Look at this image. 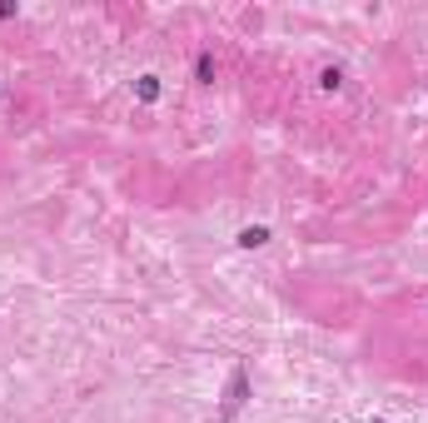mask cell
Here are the masks:
<instances>
[{
	"mask_svg": "<svg viewBox=\"0 0 428 423\" xmlns=\"http://www.w3.org/2000/svg\"><path fill=\"white\" fill-rule=\"evenodd\" d=\"M240 244H244V249H259V244H269V230H264V225H254V230H240Z\"/></svg>",
	"mask_w": 428,
	"mask_h": 423,
	"instance_id": "7a4b0ae2",
	"label": "cell"
},
{
	"mask_svg": "<svg viewBox=\"0 0 428 423\" xmlns=\"http://www.w3.org/2000/svg\"><path fill=\"white\" fill-rule=\"evenodd\" d=\"M194 75H199V85H214V55H209V50L194 60Z\"/></svg>",
	"mask_w": 428,
	"mask_h": 423,
	"instance_id": "3957f363",
	"label": "cell"
},
{
	"mask_svg": "<svg viewBox=\"0 0 428 423\" xmlns=\"http://www.w3.org/2000/svg\"><path fill=\"white\" fill-rule=\"evenodd\" d=\"M319 85H324V90H339V85H344V75H339V70H324V75H319Z\"/></svg>",
	"mask_w": 428,
	"mask_h": 423,
	"instance_id": "5b68a950",
	"label": "cell"
},
{
	"mask_svg": "<svg viewBox=\"0 0 428 423\" xmlns=\"http://www.w3.org/2000/svg\"><path fill=\"white\" fill-rule=\"evenodd\" d=\"M244 398H249V373H244V363H240V368L230 373V393H225V413H235V408H240Z\"/></svg>",
	"mask_w": 428,
	"mask_h": 423,
	"instance_id": "6da1fadb",
	"label": "cell"
},
{
	"mask_svg": "<svg viewBox=\"0 0 428 423\" xmlns=\"http://www.w3.org/2000/svg\"><path fill=\"white\" fill-rule=\"evenodd\" d=\"M140 100H159V85H154V75H145V80H140Z\"/></svg>",
	"mask_w": 428,
	"mask_h": 423,
	"instance_id": "277c9868",
	"label": "cell"
}]
</instances>
